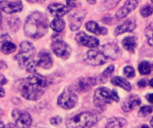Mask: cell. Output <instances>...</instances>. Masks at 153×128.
Segmentation results:
<instances>
[{"instance_id": "6da1fadb", "label": "cell", "mask_w": 153, "mask_h": 128, "mask_svg": "<svg viewBox=\"0 0 153 128\" xmlns=\"http://www.w3.org/2000/svg\"><path fill=\"white\" fill-rule=\"evenodd\" d=\"M49 83L46 77L39 74H33L20 82L19 90L22 96L25 99L37 101L43 95Z\"/></svg>"}, {"instance_id": "7a4b0ae2", "label": "cell", "mask_w": 153, "mask_h": 128, "mask_svg": "<svg viewBox=\"0 0 153 128\" xmlns=\"http://www.w3.org/2000/svg\"><path fill=\"white\" fill-rule=\"evenodd\" d=\"M48 29V19L45 14L35 12L27 19L24 24V32L27 37L31 38H39L43 37Z\"/></svg>"}, {"instance_id": "3957f363", "label": "cell", "mask_w": 153, "mask_h": 128, "mask_svg": "<svg viewBox=\"0 0 153 128\" xmlns=\"http://www.w3.org/2000/svg\"><path fill=\"white\" fill-rule=\"evenodd\" d=\"M36 53L35 47L28 41H23L20 45V53L15 56L20 68L25 69L28 72H35L37 69V61L34 60Z\"/></svg>"}, {"instance_id": "277c9868", "label": "cell", "mask_w": 153, "mask_h": 128, "mask_svg": "<svg viewBox=\"0 0 153 128\" xmlns=\"http://www.w3.org/2000/svg\"><path fill=\"white\" fill-rule=\"evenodd\" d=\"M93 102L98 109L104 110L106 106L111 104L112 102H118L119 96L115 90H110L107 87H100L95 91Z\"/></svg>"}, {"instance_id": "5b68a950", "label": "cell", "mask_w": 153, "mask_h": 128, "mask_svg": "<svg viewBox=\"0 0 153 128\" xmlns=\"http://www.w3.org/2000/svg\"><path fill=\"white\" fill-rule=\"evenodd\" d=\"M98 118L91 112H82L73 117L66 124L67 128H91L97 123Z\"/></svg>"}, {"instance_id": "8992f818", "label": "cell", "mask_w": 153, "mask_h": 128, "mask_svg": "<svg viewBox=\"0 0 153 128\" xmlns=\"http://www.w3.org/2000/svg\"><path fill=\"white\" fill-rule=\"evenodd\" d=\"M77 95L72 88H66L57 99V104L65 110L73 109L77 104Z\"/></svg>"}, {"instance_id": "52a82bcc", "label": "cell", "mask_w": 153, "mask_h": 128, "mask_svg": "<svg viewBox=\"0 0 153 128\" xmlns=\"http://www.w3.org/2000/svg\"><path fill=\"white\" fill-rule=\"evenodd\" d=\"M16 128H30L32 124L31 117L29 113L19 110H14L12 114Z\"/></svg>"}, {"instance_id": "ba28073f", "label": "cell", "mask_w": 153, "mask_h": 128, "mask_svg": "<svg viewBox=\"0 0 153 128\" xmlns=\"http://www.w3.org/2000/svg\"><path fill=\"white\" fill-rule=\"evenodd\" d=\"M84 61L88 64L96 66V65H101V64L105 63L108 60L100 49H99V50L92 49L86 53V54L84 55Z\"/></svg>"}, {"instance_id": "9c48e42d", "label": "cell", "mask_w": 153, "mask_h": 128, "mask_svg": "<svg viewBox=\"0 0 153 128\" xmlns=\"http://www.w3.org/2000/svg\"><path fill=\"white\" fill-rule=\"evenodd\" d=\"M51 48L56 56H58L62 59H65V60L68 59V57L71 54V48L69 47V45L66 43H65L64 41L59 40V39L56 40L52 43Z\"/></svg>"}, {"instance_id": "30bf717a", "label": "cell", "mask_w": 153, "mask_h": 128, "mask_svg": "<svg viewBox=\"0 0 153 128\" xmlns=\"http://www.w3.org/2000/svg\"><path fill=\"white\" fill-rule=\"evenodd\" d=\"M97 83V80L93 78H82L75 81L74 88V91L79 93H85L94 86Z\"/></svg>"}, {"instance_id": "8fae6325", "label": "cell", "mask_w": 153, "mask_h": 128, "mask_svg": "<svg viewBox=\"0 0 153 128\" xmlns=\"http://www.w3.org/2000/svg\"><path fill=\"white\" fill-rule=\"evenodd\" d=\"M101 52L107 58V60H116L121 55V51L117 45L114 43H108L100 47Z\"/></svg>"}, {"instance_id": "7c38bea8", "label": "cell", "mask_w": 153, "mask_h": 128, "mask_svg": "<svg viewBox=\"0 0 153 128\" xmlns=\"http://www.w3.org/2000/svg\"><path fill=\"white\" fill-rule=\"evenodd\" d=\"M0 9L6 13L18 12L22 10V4L20 0H2L0 2Z\"/></svg>"}, {"instance_id": "4fadbf2b", "label": "cell", "mask_w": 153, "mask_h": 128, "mask_svg": "<svg viewBox=\"0 0 153 128\" xmlns=\"http://www.w3.org/2000/svg\"><path fill=\"white\" fill-rule=\"evenodd\" d=\"M75 40L79 44H81L86 47H90V48H96L100 45V41L98 38L91 37V36H88L84 32L78 33L75 36Z\"/></svg>"}, {"instance_id": "5bb4252c", "label": "cell", "mask_w": 153, "mask_h": 128, "mask_svg": "<svg viewBox=\"0 0 153 128\" xmlns=\"http://www.w3.org/2000/svg\"><path fill=\"white\" fill-rule=\"evenodd\" d=\"M48 12L56 18H60L71 11V6L64 5L62 4H52L48 6Z\"/></svg>"}, {"instance_id": "9a60e30c", "label": "cell", "mask_w": 153, "mask_h": 128, "mask_svg": "<svg viewBox=\"0 0 153 128\" xmlns=\"http://www.w3.org/2000/svg\"><path fill=\"white\" fill-rule=\"evenodd\" d=\"M138 5V1L137 0H127L126 4H124L123 7H121L116 13L117 18L122 19L125 18L128 13H130L132 11H134Z\"/></svg>"}, {"instance_id": "2e32d148", "label": "cell", "mask_w": 153, "mask_h": 128, "mask_svg": "<svg viewBox=\"0 0 153 128\" xmlns=\"http://www.w3.org/2000/svg\"><path fill=\"white\" fill-rule=\"evenodd\" d=\"M85 13L86 12L84 11H79L70 16V28L73 31L80 29L82 20L85 17Z\"/></svg>"}, {"instance_id": "e0dca14e", "label": "cell", "mask_w": 153, "mask_h": 128, "mask_svg": "<svg viewBox=\"0 0 153 128\" xmlns=\"http://www.w3.org/2000/svg\"><path fill=\"white\" fill-rule=\"evenodd\" d=\"M37 64L38 66H40L43 69H49L52 67L53 61H52V58L49 54L48 52L47 51H41L39 53V57L37 60Z\"/></svg>"}, {"instance_id": "ac0fdd59", "label": "cell", "mask_w": 153, "mask_h": 128, "mask_svg": "<svg viewBox=\"0 0 153 128\" xmlns=\"http://www.w3.org/2000/svg\"><path fill=\"white\" fill-rule=\"evenodd\" d=\"M141 104V99L137 95H131L129 96L122 104V109L124 111H131L135 107L139 106Z\"/></svg>"}, {"instance_id": "d6986e66", "label": "cell", "mask_w": 153, "mask_h": 128, "mask_svg": "<svg viewBox=\"0 0 153 128\" xmlns=\"http://www.w3.org/2000/svg\"><path fill=\"white\" fill-rule=\"evenodd\" d=\"M86 29L90 32H92L96 35H107L108 34L107 29L100 27L97 22L92 21V20L86 23Z\"/></svg>"}, {"instance_id": "ffe728a7", "label": "cell", "mask_w": 153, "mask_h": 128, "mask_svg": "<svg viewBox=\"0 0 153 128\" xmlns=\"http://www.w3.org/2000/svg\"><path fill=\"white\" fill-rule=\"evenodd\" d=\"M135 29V22L134 20H127L124 24L118 26L115 30V35L118 36L126 32H131Z\"/></svg>"}, {"instance_id": "44dd1931", "label": "cell", "mask_w": 153, "mask_h": 128, "mask_svg": "<svg viewBox=\"0 0 153 128\" xmlns=\"http://www.w3.org/2000/svg\"><path fill=\"white\" fill-rule=\"evenodd\" d=\"M111 83L112 85L114 86H119L123 89H125L126 91L127 92H130L132 90V86L131 84L125 78H121V77H116V78H113L111 79Z\"/></svg>"}, {"instance_id": "7402d4cb", "label": "cell", "mask_w": 153, "mask_h": 128, "mask_svg": "<svg viewBox=\"0 0 153 128\" xmlns=\"http://www.w3.org/2000/svg\"><path fill=\"white\" fill-rule=\"evenodd\" d=\"M126 125V120L125 118H113L108 121L106 128H123Z\"/></svg>"}, {"instance_id": "603a6c76", "label": "cell", "mask_w": 153, "mask_h": 128, "mask_svg": "<svg viewBox=\"0 0 153 128\" xmlns=\"http://www.w3.org/2000/svg\"><path fill=\"white\" fill-rule=\"evenodd\" d=\"M123 45L126 50L134 53L136 47V40L134 37H127L123 40Z\"/></svg>"}, {"instance_id": "cb8c5ba5", "label": "cell", "mask_w": 153, "mask_h": 128, "mask_svg": "<svg viewBox=\"0 0 153 128\" xmlns=\"http://www.w3.org/2000/svg\"><path fill=\"white\" fill-rule=\"evenodd\" d=\"M65 20L63 19H61V18H56L50 23L51 29L54 31H56V32H61V31H63L64 29H65Z\"/></svg>"}, {"instance_id": "d4e9b609", "label": "cell", "mask_w": 153, "mask_h": 128, "mask_svg": "<svg viewBox=\"0 0 153 128\" xmlns=\"http://www.w3.org/2000/svg\"><path fill=\"white\" fill-rule=\"evenodd\" d=\"M139 71L142 75H149L152 72V66L149 61H142L138 66Z\"/></svg>"}, {"instance_id": "484cf974", "label": "cell", "mask_w": 153, "mask_h": 128, "mask_svg": "<svg viewBox=\"0 0 153 128\" xmlns=\"http://www.w3.org/2000/svg\"><path fill=\"white\" fill-rule=\"evenodd\" d=\"M16 50V45L14 44H13L11 41L9 42H5L3 45H1V51L4 54H9L13 53Z\"/></svg>"}, {"instance_id": "4316f807", "label": "cell", "mask_w": 153, "mask_h": 128, "mask_svg": "<svg viewBox=\"0 0 153 128\" xmlns=\"http://www.w3.org/2000/svg\"><path fill=\"white\" fill-rule=\"evenodd\" d=\"M114 72V66L113 65H110V66H108L104 71H103V73L100 75V82H102V83H106L107 82V80H108V78L112 75V73Z\"/></svg>"}, {"instance_id": "83f0119b", "label": "cell", "mask_w": 153, "mask_h": 128, "mask_svg": "<svg viewBox=\"0 0 153 128\" xmlns=\"http://www.w3.org/2000/svg\"><path fill=\"white\" fill-rule=\"evenodd\" d=\"M145 36L150 45H153V25H150L145 29Z\"/></svg>"}, {"instance_id": "f1b7e54d", "label": "cell", "mask_w": 153, "mask_h": 128, "mask_svg": "<svg viewBox=\"0 0 153 128\" xmlns=\"http://www.w3.org/2000/svg\"><path fill=\"white\" fill-rule=\"evenodd\" d=\"M153 111V108L151 106H143L140 109L139 112H138V116L141 118H144L146 116H148L149 114H151Z\"/></svg>"}, {"instance_id": "f546056e", "label": "cell", "mask_w": 153, "mask_h": 128, "mask_svg": "<svg viewBox=\"0 0 153 128\" xmlns=\"http://www.w3.org/2000/svg\"><path fill=\"white\" fill-rule=\"evenodd\" d=\"M153 12V7L152 5H145L141 9V14L143 17H148Z\"/></svg>"}, {"instance_id": "4dcf8cb0", "label": "cell", "mask_w": 153, "mask_h": 128, "mask_svg": "<svg viewBox=\"0 0 153 128\" xmlns=\"http://www.w3.org/2000/svg\"><path fill=\"white\" fill-rule=\"evenodd\" d=\"M124 75L126 77V78H134L135 76V72H134V68L130 67V66H127L124 69Z\"/></svg>"}, {"instance_id": "1f68e13d", "label": "cell", "mask_w": 153, "mask_h": 128, "mask_svg": "<svg viewBox=\"0 0 153 128\" xmlns=\"http://www.w3.org/2000/svg\"><path fill=\"white\" fill-rule=\"evenodd\" d=\"M50 123H51V125H53V126H59V125L62 123V118H61L60 117H58V116L54 117V118H52L50 119Z\"/></svg>"}, {"instance_id": "d6a6232c", "label": "cell", "mask_w": 153, "mask_h": 128, "mask_svg": "<svg viewBox=\"0 0 153 128\" xmlns=\"http://www.w3.org/2000/svg\"><path fill=\"white\" fill-rule=\"evenodd\" d=\"M11 41V37L8 35H2L0 36V45H3L5 42H9Z\"/></svg>"}, {"instance_id": "836d02e7", "label": "cell", "mask_w": 153, "mask_h": 128, "mask_svg": "<svg viewBox=\"0 0 153 128\" xmlns=\"http://www.w3.org/2000/svg\"><path fill=\"white\" fill-rule=\"evenodd\" d=\"M147 84H148V81H147L146 78H143V79H141V80L138 82V86H139L140 87H145V86H147Z\"/></svg>"}, {"instance_id": "e575fe53", "label": "cell", "mask_w": 153, "mask_h": 128, "mask_svg": "<svg viewBox=\"0 0 153 128\" xmlns=\"http://www.w3.org/2000/svg\"><path fill=\"white\" fill-rule=\"evenodd\" d=\"M6 83H7V80L4 78V76L2 75V74H0V86H3V85H4Z\"/></svg>"}, {"instance_id": "d590c367", "label": "cell", "mask_w": 153, "mask_h": 128, "mask_svg": "<svg viewBox=\"0 0 153 128\" xmlns=\"http://www.w3.org/2000/svg\"><path fill=\"white\" fill-rule=\"evenodd\" d=\"M146 99L148 100L149 102H151V103H152L153 104V94H151L146 95Z\"/></svg>"}, {"instance_id": "8d00e7d4", "label": "cell", "mask_w": 153, "mask_h": 128, "mask_svg": "<svg viewBox=\"0 0 153 128\" xmlns=\"http://www.w3.org/2000/svg\"><path fill=\"white\" fill-rule=\"evenodd\" d=\"M4 95H5V92H4V88H3L2 86H0V98L4 97Z\"/></svg>"}, {"instance_id": "74e56055", "label": "cell", "mask_w": 153, "mask_h": 128, "mask_svg": "<svg viewBox=\"0 0 153 128\" xmlns=\"http://www.w3.org/2000/svg\"><path fill=\"white\" fill-rule=\"evenodd\" d=\"M7 66H6V64L4 62V61H0V69H5Z\"/></svg>"}, {"instance_id": "f35d334b", "label": "cell", "mask_w": 153, "mask_h": 128, "mask_svg": "<svg viewBox=\"0 0 153 128\" xmlns=\"http://www.w3.org/2000/svg\"><path fill=\"white\" fill-rule=\"evenodd\" d=\"M30 3H43L45 0H27Z\"/></svg>"}, {"instance_id": "ab89813d", "label": "cell", "mask_w": 153, "mask_h": 128, "mask_svg": "<svg viewBox=\"0 0 153 128\" xmlns=\"http://www.w3.org/2000/svg\"><path fill=\"white\" fill-rule=\"evenodd\" d=\"M4 128H14V127H13V126L12 124H9L7 127H4Z\"/></svg>"}, {"instance_id": "60d3db41", "label": "cell", "mask_w": 153, "mask_h": 128, "mask_svg": "<svg viewBox=\"0 0 153 128\" xmlns=\"http://www.w3.org/2000/svg\"><path fill=\"white\" fill-rule=\"evenodd\" d=\"M150 86H151L152 87H153V78L151 80V81H150Z\"/></svg>"}, {"instance_id": "b9f144b4", "label": "cell", "mask_w": 153, "mask_h": 128, "mask_svg": "<svg viewBox=\"0 0 153 128\" xmlns=\"http://www.w3.org/2000/svg\"><path fill=\"white\" fill-rule=\"evenodd\" d=\"M0 128H4V124L0 121Z\"/></svg>"}, {"instance_id": "7bdbcfd3", "label": "cell", "mask_w": 153, "mask_h": 128, "mask_svg": "<svg viewBox=\"0 0 153 128\" xmlns=\"http://www.w3.org/2000/svg\"><path fill=\"white\" fill-rule=\"evenodd\" d=\"M88 2L91 4H93V3H95V0H88Z\"/></svg>"}, {"instance_id": "ee69618b", "label": "cell", "mask_w": 153, "mask_h": 128, "mask_svg": "<svg viewBox=\"0 0 153 128\" xmlns=\"http://www.w3.org/2000/svg\"><path fill=\"white\" fill-rule=\"evenodd\" d=\"M151 126H152V127L153 128V118L151 119Z\"/></svg>"}, {"instance_id": "f6af8a7d", "label": "cell", "mask_w": 153, "mask_h": 128, "mask_svg": "<svg viewBox=\"0 0 153 128\" xmlns=\"http://www.w3.org/2000/svg\"><path fill=\"white\" fill-rule=\"evenodd\" d=\"M140 128H149V127H148L147 126H142Z\"/></svg>"}, {"instance_id": "bcb514c9", "label": "cell", "mask_w": 153, "mask_h": 128, "mask_svg": "<svg viewBox=\"0 0 153 128\" xmlns=\"http://www.w3.org/2000/svg\"><path fill=\"white\" fill-rule=\"evenodd\" d=\"M1 19H2V18H1V13H0V23H1Z\"/></svg>"}, {"instance_id": "7dc6e473", "label": "cell", "mask_w": 153, "mask_h": 128, "mask_svg": "<svg viewBox=\"0 0 153 128\" xmlns=\"http://www.w3.org/2000/svg\"><path fill=\"white\" fill-rule=\"evenodd\" d=\"M66 1H67V2H68V3H69V2H70V1H74V0H66Z\"/></svg>"}, {"instance_id": "c3c4849f", "label": "cell", "mask_w": 153, "mask_h": 128, "mask_svg": "<svg viewBox=\"0 0 153 128\" xmlns=\"http://www.w3.org/2000/svg\"><path fill=\"white\" fill-rule=\"evenodd\" d=\"M152 3H153V0H152Z\"/></svg>"}]
</instances>
